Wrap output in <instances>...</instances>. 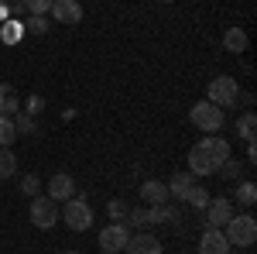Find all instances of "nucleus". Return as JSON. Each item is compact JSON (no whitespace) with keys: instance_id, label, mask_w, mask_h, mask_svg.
I'll return each mask as SVG.
<instances>
[{"instance_id":"23","label":"nucleus","mask_w":257,"mask_h":254,"mask_svg":"<svg viewBox=\"0 0 257 254\" xmlns=\"http://www.w3.org/2000/svg\"><path fill=\"white\" fill-rule=\"evenodd\" d=\"M24 11H28L31 18H45V14L52 11V0H24Z\"/></svg>"},{"instance_id":"15","label":"nucleus","mask_w":257,"mask_h":254,"mask_svg":"<svg viewBox=\"0 0 257 254\" xmlns=\"http://www.w3.org/2000/svg\"><path fill=\"white\" fill-rule=\"evenodd\" d=\"M21 38H24V24H21L18 18L4 21V28H0V41H4V45H18Z\"/></svg>"},{"instance_id":"10","label":"nucleus","mask_w":257,"mask_h":254,"mask_svg":"<svg viewBox=\"0 0 257 254\" xmlns=\"http://www.w3.org/2000/svg\"><path fill=\"white\" fill-rule=\"evenodd\" d=\"M48 196L55 199V203H65V199H72L76 196V182L69 172H55V176L48 179Z\"/></svg>"},{"instance_id":"2","label":"nucleus","mask_w":257,"mask_h":254,"mask_svg":"<svg viewBox=\"0 0 257 254\" xmlns=\"http://www.w3.org/2000/svg\"><path fill=\"white\" fill-rule=\"evenodd\" d=\"M59 220H65L69 230H89L93 227V210L86 203V196H72L59 206Z\"/></svg>"},{"instance_id":"8","label":"nucleus","mask_w":257,"mask_h":254,"mask_svg":"<svg viewBox=\"0 0 257 254\" xmlns=\"http://www.w3.org/2000/svg\"><path fill=\"white\" fill-rule=\"evenodd\" d=\"M52 18L59 24H79L82 21V4L79 0H52Z\"/></svg>"},{"instance_id":"14","label":"nucleus","mask_w":257,"mask_h":254,"mask_svg":"<svg viewBox=\"0 0 257 254\" xmlns=\"http://www.w3.org/2000/svg\"><path fill=\"white\" fill-rule=\"evenodd\" d=\"M223 48L233 52V55L247 52V31H243V28H230V31L223 35Z\"/></svg>"},{"instance_id":"13","label":"nucleus","mask_w":257,"mask_h":254,"mask_svg":"<svg viewBox=\"0 0 257 254\" xmlns=\"http://www.w3.org/2000/svg\"><path fill=\"white\" fill-rule=\"evenodd\" d=\"M165 186H168V196H175V199H185V193L196 186V176H192V172H178V176H172L168 182H165Z\"/></svg>"},{"instance_id":"7","label":"nucleus","mask_w":257,"mask_h":254,"mask_svg":"<svg viewBox=\"0 0 257 254\" xmlns=\"http://www.w3.org/2000/svg\"><path fill=\"white\" fill-rule=\"evenodd\" d=\"M230 216H233V203H230L226 196H216V199H209V203H206V227L223 230Z\"/></svg>"},{"instance_id":"18","label":"nucleus","mask_w":257,"mask_h":254,"mask_svg":"<svg viewBox=\"0 0 257 254\" xmlns=\"http://www.w3.org/2000/svg\"><path fill=\"white\" fill-rule=\"evenodd\" d=\"M216 172H219L223 179H226V182H237V179L243 176V161H237V158L230 155V158H226V161H223V165L216 168Z\"/></svg>"},{"instance_id":"9","label":"nucleus","mask_w":257,"mask_h":254,"mask_svg":"<svg viewBox=\"0 0 257 254\" xmlns=\"http://www.w3.org/2000/svg\"><path fill=\"white\" fill-rule=\"evenodd\" d=\"M199 254H230V240L223 237V230L206 227V234L199 237Z\"/></svg>"},{"instance_id":"11","label":"nucleus","mask_w":257,"mask_h":254,"mask_svg":"<svg viewBox=\"0 0 257 254\" xmlns=\"http://www.w3.org/2000/svg\"><path fill=\"white\" fill-rule=\"evenodd\" d=\"M123 251L127 254H161L165 247H161V240L155 234H131V240H127Z\"/></svg>"},{"instance_id":"20","label":"nucleus","mask_w":257,"mask_h":254,"mask_svg":"<svg viewBox=\"0 0 257 254\" xmlns=\"http://www.w3.org/2000/svg\"><path fill=\"white\" fill-rule=\"evenodd\" d=\"M18 137V127H14V117H0V148H11Z\"/></svg>"},{"instance_id":"3","label":"nucleus","mask_w":257,"mask_h":254,"mask_svg":"<svg viewBox=\"0 0 257 254\" xmlns=\"http://www.w3.org/2000/svg\"><path fill=\"white\" fill-rule=\"evenodd\" d=\"M189 120H192V127H199V131H206V134H216L219 127H223V120H226V114L219 110L216 103H209V100H199L196 107L189 110Z\"/></svg>"},{"instance_id":"21","label":"nucleus","mask_w":257,"mask_h":254,"mask_svg":"<svg viewBox=\"0 0 257 254\" xmlns=\"http://www.w3.org/2000/svg\"><path fill=\"white\" fill-rule=\"evenodd\" d=\"M18 172V158L11 155V148H0V179H11Z\"/></svg>"},{"instance_id":"6","label":"nucleus","mask_w":257,"mask_h":254,"mask_svg":"<svg viewBox=\"0 0 257 254\" xmlns=\"http://www.w3.org/2000/svg\"><path fill=\"white\" fill-rule=\"evenodd\" d=\"M127 240H131L127 223H110V227L99 230V251L103 254H120L123 247H127Z\"/></svg>"},{"instance_id":"27","label":"nucleus","mask_w":257,"mask_h":254,"mask_svg":"<svg viewBox=\"0 0 257 254\" xmlns=\"http://www.w3.org/2000/svg\"><path fill=\"white\" fill-rule=\"evenodd\" d=\"M21 189L35 199V196H41V179L38 176H24V179H21Z\"/></svg>"},{"instance_id":"26","label":"nucleus","mask_w":257,"mask_h":254,"mask_svg":"<svg viewBox=\"0 0 257 254\" xmlns=\"http://www.w3.org/2000/svg\"><path fill=\"white\" fill-rule=\"evenodd\" d=\"M14 127H18V134H35V131H38L31 114H18V117H14Z\"/></svg>"},{"instance_id":"1","label":"nucleus","mask_w":257,"mask_h":254,"mask_svg":"<svg viewBox=\"0 0 257 254\" xmlns=\"http://www.w3.org/2000/svg\"><path fill=\"white\" fill-rule=\"evenodd\" d=\"M223 237L230 240V247H250L257 240V220L250 213H233L223 227Z\"/></svg>"},{"instance_id":"29","label":"nucleus","mask_w":257,"mask_h":254,"mask_svg":"<svg viewBox=\"0 0 257 254\" xmlns=\"http://www.w3.org/2000/svg\"><path fill=\"white\" fill-rule=\"evenodd\" d=\"M28 31H31V35H45V31H48V18H31L28 21Z\"/></svg>"},{"instance_id":"5","label":"nucleus","mask_w":257,"mask_h":254,"mask_svg":"<svg viewBox=\"0 0 257 254\" xmlns=\"http://www.w3.org/2000/svg\"><path fill=\"white\" fill-rule=\"evenodd\" d=\"M28 216H31V223L38 230H52L59 223V203L52 196H35L31 206H28Z\"/></svg>"},{"instance_id":"22","label":"nucleus","mask_w":257,"mask_h":254,"mask_svg":"<svg viewBox=\"0 0 257 254\" xmlns=\"http://www.w3.org/2000/svg\"><path fill=\"white\" fill-rule=\"evenodd\" d=\"M237 203L240 206H254L257 203V186L254 182H240L237 186Z\"/></svg>"},{"instance_id":"4","label":"nucleus","mask_w":257,"mask_h":254,"mask_svg":"<svg viewBox=\"0 0 257 254\" xmlns=\"http://www.w3.org/2000/svg\"><path fill=\"white\" fill-rule=\"evenodd\" d=\"M237 97H240V82L233 76H216L213 82H209V90H206V100L216 103L219 110L237 107Z\"/></svg>"},{"instance_id":"25","label":"nucleus","mask_w":257,"mask_h":254,"mask_svg":"<svg viewBox=\"0 0 257 254\" xmlns=\"http://www.w3.org/2000/svg\"><path fill=\"white\" fill-rule=\"evenodd\" d=\"M18 114H21V103H18V97H14V93L0 100V117H18Z\"/></svg>"},{"instance_id":"28","label":"nucleus","mask_w":257,"mask_h":254,"mask_svg":"<svg viewBox=\"0 0 257 254\" xmlns=\"http://www.w3.org/2000/svg\"><path fill=\"white\" fill-rule=\"evenodd\" d=\"M127 227H148V210H127Z\"/></svg>"},{"instance_id":"24","label":"nucleus","mask_w":257,"mask_h":254,"mask_svg":"<svg viewBox=\"0 0 257 254\" xmlns=\"http://www.w3.org/2000/svg\"><path fill=\"white\" fill-rule=\"evenodd\" d=\"M106 213H110L113 223H123V216H127V203H123V199H110V203H106Z\"/></svg>"},{"instance_id":"34","label":"nucleus","mask_w":257,"mask_h":254,"mask_svg":"<svg viewBox=\"0 0 257 254\" xmlns=\"http://www.w3.org/2000/svg\"><path fill=\"white\" fill-rule=\"evenodd\" d=\"M247 254H250V251H247Z\"/></svg>"},{"instance_id":"31","label":"nucleus","mask_w":257,"mask_h":254,"mask_svg":"<svg viewBox=\"0 0 257 254\" xmlns=\"http://www.w3.org/2000/svg\"><path fill=\"white\" fill-rule=\"evenodd\" d=\"M0 21H11V7H7V0H0Z\"/></svg>"},{"instance_id":"16","label":"nucleus","mask_w":257,"mask_h":254,"mask_svg":"<svg viewBox=\"0 0 257 254\" xmlns=\"http://www.w3.org/2000/svg\"><path fill=\"white\" fill-rule=\"evenodd\" d=\"M178 220V210H172V206H151L148 210V223H175Z\"/></svg>"},{"instance_id":"32","label":"nucleus","mask_w":257,"mask_h":254,"mask_svg":"<svg viewBox=\"0 0 257 254\" xmlns=\"http://www.w3.org/2000/svg\"><path fill=\"white\" fill-rule=\"evenodd\" d=\"M11 93H14V90H11V82H0V100L11 97Z\"/></svg>"},{"instance_id":"19","label":"nucleus","mask_w":257,"mask_h":254,"mask_svg":"<svg viewBox=\"0 0 257 254\" xmlns=\"http://www.w3.org/2000/svg\"><path fill=\"white\" fill-rule=\"evenodd\" d=\"M185 203H189V206H196V210H206V203H209V193H206V186H192V189H189V193H185Z\"/></svg>"},{"instance_id":"30","label":"nucleus","mask_w":257,"mask_h":254,"mask_svg":"<svg viewBox=\"0 0 257 254\" xmlns=\"http://www.w3.org/2000/svg\"><path fill=\"white\" fill-rule=\"evenodd\" d=\"M41 107H45V100H41V97H28V114H38Z\"/></svg>"},{"instance_id":"17","label":"nucleus","mask_w":257,"mask_h":254,"mask_svg":"<svg viewBox=\"0 0 257 254\" xmlns=\"http://www.w3.org/2000/svg\"><path fill=\"white\" fill-rule=\"evenodd\" d=\"M237 134L243 137V141H254V134H257V117H254V110H247V114L237 120Z\"/></svg>"},{"instance_id":"33","label":"nucleus","mask_w":257,"mask_h":254,"mask_svg":"<svg viewBox=\"0 0 257 254\" xmlns=\"http://www.w3.org/2000/svg\"><path fill=\"white\" fill-rule=\"evenodd\" d=\"M158 4H175V0H158Z\"/></svg>"},{"instance_id":"12","label":"nucleus","mask_w":257,"mask_h":254,"mask_svg":"<svg viewBox=\"0 0 257 254\" xmlns=\"http://www.w3.org/2000/svg\"><path fill=\"white\" fill-rule=\"evenodd\" d=\"M141 199L151 203V206H161L168 199V186L158 182V179H148V182H141Z\"/></svg>"}]
</instances>
